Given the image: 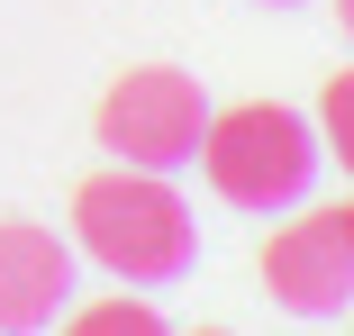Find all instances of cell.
Returning a JSON list of instances; mask_svg holds the SVG:
<instances>
[{
  "label": "cell",
  "instance_id": "obj_1",
  "mask_svg": "<svg viewBox=\"0 0 354 336\" xmlns=\"http://www.w3.org/2000/svg\"><path fill=\"white\" fill-rule=\"evenodd\" d=\"M73 236L82 254L100 263V273L136 282V291H164L182 282L191 263H200V218H191V200L146 173V164H109L73 191Z\"/></svg>",
  "mask_w": 354,
  "mask_h": 336
},
{
  "label": "cell",
  "instance_id": "obj_2",
  "mask_svg": "<svg viewBox=\"0 0 354 336\" xmlns=\"http://www.w3.org/2000/svg\"><path fill=\"white\" fill-rule=\"evenodd\" d=\"M209 191L227 200V209H291V200H309L327 146H318V118L291 109V100H236V109H209L200 127V155Z\"/></svg>",
  "mask_w": 354,
  "mask_h": 336
},
{
  "label": "cell",
  "instance_id": "obj_3",
  "mask_svg": "<svg viewBox=\"0 0 354 336\" xmlns=\"http://www.w3.org/2000/svg\"><path fill=\"white\" fill-rule=\"evenodd\" d=\"M100 146L118 164H146V173H182L200 155V127H209V100L182 64H127V73L100 91Z\"/></svg>",
  "mask_w": 354,
  "mask_h": 336
},
{
  "label": "cell",
  "instance_id": "obj_4",
  "mask_svg": "<svg viewBox=\"0 0 354 336\" xmlns=\"http://www.w3.org/2000/svg\"><path fill=\"white\" fill-rule=\"evenodd\" d=\"M263 291L291 318H345L354 309V200L309 209L281 236H263Z\"/></svg>",
  "mask_w": 354,
  "mask_h": 336
},
{
  "label": "cell",
  "instance_id": "obj_5",
  "mask_svg": "<svg viewBox=\"0 0 354 336\" xmlns=\"http://www.w3.org/2000/svg\"><path fill=\"white\" fill-rule=\"evenodd\" d=\"M73 300V245L37 218H0V336H37Z\"/></svg>",
  "mask_w": 354,
  "mask_h": 336
},
{
  "label": "cell",
  "instance_id": "obj_6",
  "mask_svg": "<svg viewBox=\"0 0 354 336\" xmlns=\"http://www.w3.org/2000/svg\"><path fill=\"white\" fill-rule=\"evenodd\" d=\"M318 146L354 173V64H345V73H327V91H318Z\"/></svg>",
  "mask_w": 354,
  "mask_h": 336
},
{
  "label": "cell",
  "instance_id": "obj_7",
  "mask_svg": "<svg viewBox=\"0 0 354 336\" xmlns=\"http://www.w3.org/2000/svg\"><path fill=\"white\" fill-rule=\"evenodd\" d=\"M82 327H91V336H100V327H155V309H136V300H118V309H91Z\"/></svg>",
  "mask_w": 354,
  "mask_h": 336
},
{
  "label": "cell",
  "instance_id": "obj_8",
  "mask_svg": "<svg viewBox=\"0 0 354 336\" xmlns=\"http://www.w3.org/2000/svg\"><path fill=\"white\" fill-rule=\"evenodd\" d=\"M327 10H336V28H345V46H354V0H327Z\"/></svg>",
  "mask_w": 354,
  "mask_h": 336
},
{
  "label": "cell",
  "instance_id": "obj_9",
  "mask_svg": "<svg viewBox=\"0 0 354 336\" xmlns=\"http://www.w3.org/2000/svg\"><path fill=\"white\" fill-rule=\"evenodd\" d=\"M263 10H300V0H263Z\"/></svg>",
  "mask_w": 354,
  "mask_h": 336
}]
</instances>
